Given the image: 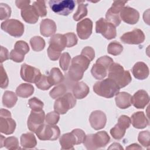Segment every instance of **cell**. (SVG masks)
<instances>
[{"instance_id": "1", "label": "cell", "mask_w": 150, "mask_h": 150, "mask_svg": "<svg viewBox=\"0 0 150 150\" xmlns=\"http://www.w3.org/2000/svg\"><path fill=\"white\" fill-rule=\"evenodd\" d=\"M90 60L80 54L73 58L68 71L69 76L71 80L78 81L81 80L84 72L88 69L90 63Z\"/></svg>"}, {"instance_id": "2", "label": "cell", "mask_w": 150, "mask_h": 150, "mask_svg": "<svg viewBox=\"0 0 150 150\" xmlns=\"http://www.w3.org/2000/svg\"><path fill=\"white\" fill-rule=\"evenodd\" d=\"M108 71V78L113 80L120 88L127 86L132 80L129 71L125 70L119 63L113 62Z\"/></svg>"}, {"instance_id": "3", "label": "cell", "mask_w": 150, "mask_h": 150, "mask_svg": "<svg viewBox=\"0 0 150 150\" xmlns=\"http://www.w3.org/2000/svg\"><path fill=\"white\" fill-rule=\"evenodd\" d=\"M120 88L112 79L107 78L96 82L93 86V91L97 95L110 98L115 96Z\"/></svg>"}, {"instance_id": "4", "label": "cell", "mask_w": 150, "mask_h": 150, "mask_svg": "<svg viewBox=\"0 0 150 150\" xmlns=\"http://www.w3.org/2000/svg\"><path fill=\"white\" fill-rule=\"evenodd\" d=\"M110 137L106 131H99L96 134H88L83 142L86 149H97L105 147L110 142Z\"/></svg>"}, {"instance_id": "5", "label": "cell", "mask_w": 150, "mask_h": 150, "mask_svg": "<svg viewBox=\"0 0 150 150\" xmlns=\"http://www.w3.org/2000/svg\"><path fill=\"white\" fill-rule=\"evenodd\" d=\"M66 47V39L64 35L55 34L49 40L47 48V55L51 60L56 61L61 56V52Z\"/></svg>"}, {"instance_id": "6", "label": "cell", "mask_w": 150, "mask_h": 150, "mask_svg": "<svg viewBox=\"0 0 150 150\" xmlns=\"http://www.w3.org/2000/svg\"><path fill=\"white\" fill-rule=\"evenodd\" d=\"M112 63L113 59L108 56L98 58L91 68L92 76L97 80H103L107 76L108 69Z\"/></svg>"}, {"instance_id": "7", "label": "cell", "mask_w": 150, "mask_h": 150, "mask_svg": "<svg viewBox=\"0 0 150 150\" xmlns=\"http://www.w3.org/2000/svg\"><path fill=\"white\" fill-rule=\"evenodd\" d=\"M49 5L54 13L59 15L67 16L73 11L76 2L74 0H50Z\"/></svg>"}, {"instance_id": "8", "label": "cell", "mask_w": 150, "mask_h": 150, "mask_svg": "<svg viewBox=\"0 0 150 150\" xmlns=\"http://www.w3.org/2000/svg\"><path fill=\"white\" fill-rule=\"evenodd\" d=\"M76 104V98L71 93H67L56 100L54 104V110L59 114H64L69 110L73 108Z\"/></svg>"}, {"instance_id": "9", "label": "cell", "mask_w": 150, "mask_h": 150, "mask_svg": "<svg viewBox=\"0 0 150 150\" xmlns=\"http://www.w3.org/2000/svg\"><path fill=\"white\" fill-rule=\"evenodd\" d=\"M35 134L40 140L54 141L59 137L60 131L57 125L43 124L37 129Z\"/></svg>"}, {"instance_id": "10", "label": "cell", "mask_w": 150, "mask_h": 150, "mask_svg": "<svg viewBox=\"0 0 150 150\" xmlns=\"http://www.w3.org/2000/svg\"><path fill=\"white\" fill-rule=\"evenodd\" d=\"M1 28L2 30L9 35L15 38H19L24 33V25L17 19H7L2 22Z\"/></svg>"}, {"instance_id": "11", "label": "cell", "mask_w": 150, "mask_h": 150, "mask_svg": "<svg viewBox=\"0 0 150 150\" xmlns=\"http://www.w3.org/2000/svg\"><path fill=\"white\" fill-rule=\"evenodd\" d=\"M16 122L11 118V112L4 108L0 111V131L6 135L13 133L16 128Z\"/></svg>"}, {"instance_id": "12", "label": "cell", "mask_w": 150, "mask_h": 150, "mask_svg": "<svg viewBox=\"0 0 150 150\" xmlns=\"http://www.w3.org/2000/svg\"><path fill=\"white\" fill-rule=\"evenodd\" d=\"M96 32L97 33H101L108 40L115 38L117 35L115 26L103 18H101L96 22Z\"/></svg>"}, {"instance_id": "13", "label": "cell", "mask_w": 150, "mask_h": 150, "mask_svg": "<svg viewBox=\"0 0 150 150\" xmlns=\"http://www.w3.org/2000/svg\"><path fill=\"white\" fill-rule=\"evenodd\" d=\"M131 124L130 118L125 115H121L117 124L110 129V134L115 139H121L125 134V131Z\"/></svg>"}, {"instance_id": "14", "label": "cell", "mask_w": 150, "mask_h": 150, "mask_svg": "<svg viewBox=\"0 0 150 150\" xmlns=\"http://www.w3.org/2000/svg\"><path fill=\"white\" fill-rule=\"evenodd\" d=\"M29 52L28 44L23 40L17 41L9 54V59L16 63L22 62L25 58V55Z\"/></svg>"}, {"instance_id": "15", "label": "cell", "mask_w": 150, "mask_h": 150, "mask_svg": "<svg viewBox=\"0 0 150 150\" xmlns=\"http://www.w3.org/2000/svg\"><path fill=\"white\" fill-rule=\"evenodd\" d=\"M20 75L24 81L36 83L41 77L42 74L38 69L24 63L21 66Z\"/></svg>"}, {"instance_id": "16", "label": "cell", "mask_w": 150, "mask_h": 150, "mask_svg": "<svg viewBox=\"0 0 150 150\" xmlns=\"http://www.w3.org/2000/svg\"><path fill=\"white\" fill-rule=\"evenodd\" d=\"M45 120V114L44 111H33L32 110L28 118V128L33 132H36L37 129L44 124Z\"/></svg>"}, {"instance_id": "17", "label": "cell", "mask_w": 150, "mask_h": 150, "mask_svg": "<svg viewBox=\"0 0 150 150\" xmlns=\"http://www.w3.org/2000/svg\"><path fill=\"white\" fill-rule=\"evenodd\" d=\"M145 36L142 30L139 29H135L131 32L124 33L120 40L125 44L139 45L144 42Z\"/></svg>"}, {"instance_id": "18", "label": "cell", "mask_w": 150, "mask_h": 150, "mask_svg": "<svg viewBox=\"0 0 150 150\" xmlns=\"http://www.w3.org/2000/svg\"><path fill=\"white\" fill-rule=\"evenodd\" d=\"M89 122L93 129L99 130L104 128L107 122V117L105 113L102 111L95 110L91 113L89 117Z\"/></svg>"}, {"instance_id": "19", "label": "cell", "mask_w": 150, "mask_h": 150, "mask_svg": "<svg viewBox=\"0 0 150 150\" xmlns=\"http://www.w3.org/2000/svg\"><path fill=\"white\" fill-rule=\"evenodd\" d=\"M92 30L93 22L89 18L84 19L77 24V33L81 39H87L91 36Z\"/></svg>"}, {"instance_id": "20", "label": "cell", "mask_w": 150, "mask_h": 150, "mask_svg": "<svg viewBox=\"0 0 150 150\" xmlns=\"http://www.w3.org/2000/svg\"><path fill=\"white\" fill-rule=\"evenodd\" d=\"M120 16L124 22L134 25L137 23L139 18V13L133 8L129 6H124L120 13Z\"/></svg>"}, {"instance_id": "21", "label": "cell", "mask_w": 150, "mask_h": 150, "mask_svg": "<svg viewBox=\"0 0 150 150\" xmlns=\"http://www.w3.org/2000/svg\"><path fill=\"white\" fill-rule=\"evenodd\" d=\"M149 97L144 90H139L131 97V104L137 108L143 109L149 103Z\"/></svg>"}, {"instance_id": "22", "label": "cell", "mask_w": 150, "mask_h": 150, "mask_svg": "<svg viewBox=\"0 0 150 150\" xmlns=\"http://www.w3.org/2000/svg\"><path fill=\"white\" fill-rule=\"evenodd\" d=\"M57 26L54 21L50 19L42 20L40 24V34L45 37H49L56 33Z\"/></svg>"}, {"instance_id": "23", "label": "cell", "mask_w": 150, "mask_h": 150, "mask_svg": "<svg viewBox=\"0 0 150 150\" xmlns=\"http://www.w3.org/2000/svg\"><path fill=\"white\" fill-rule=\"evenodd\" d=\"M132 73L134 77L138 80H144L149 76V68L142 62H137L132 68Z\"/></svg>"}, {"instance_id": "24", "label": "cell", "mask_w": 150, "mask_h": 150, "mask_svg": "<svg viewBox=\"0 0 150 150\" xmlns=\"http://www.w3.org/2000/svg\"><path fill=\"white\" fill-rule=\"evenodd\" d=\"M132 126L137 129H142L149 125V120L142 111L134 113L130 118Z\"/></svg>"}, {"instance_id": "25", "label": "cell", "mask_w": 150, "mask_h": 150, "mask_svg": "<svg viewBox=\"0 0 150 150\" xmlns=\"http://www.w3.org/2000/svg\"><path fill=\"white\" fill-rule=\"evenodd\" d=\"M21 14L24 21L29 24H35L39 19V16L32 5L21 9Z\"/></svg>"}, {"instance_id": "26", "label": "cell", "mask_w": 150, "mask_h": 150, "mask_svg": "<svg viewBox=\"0 0 150 150\" xmlns=\"http://www.w3.org/2000/svg\"><path fill=\"white\" fill-rule=\"evenodd\" d=\"M62 149H74V145H77V141L72 132L64 134L59 140Z\"/></svg>"}, {"instance_id": "27", "label": "cell", "mask_w": 150, "mask_h": 150, "mask_svg": "<svg viewBox=\"0 0 150 150\" xmlns=\"http://www.w3.org/2000/svg\"><path fill=\"white\" fill-rule=\"evenodd\" d=\"M132 96L128 93L122 91L116 94L115 100L117 106L121 109H126L131 105Z\"/></svg>"}, {"instance_id": "28", "label": "cell", "mask_w": 150, "mask_h": 150, "mask_svg": "<svg viewBox=\"0 0 150 150\" xmlns=\"http://www.w3.org/2000/svg\"><path fill=\"white\" fill-rule=\"evenodd\" d=\"M73 94L77 99H83L86 97L90 91L88 86L84 82L76 83L73 87Z\"/></svg>"}, {"instance_id": "29", "label": "cell", "mask_w": 150, "mask_h": 150, "mask_svg": "<svg viewBox=\"0 0 150 150\" xmlns=\"http://www.w3.org/2000/svg\"><path fill=\"white\" fill-rule=\"evenodd\" d=\"M20 141L21 145L25 149L33 148L37 145L36 137L32 132H28L22 134Z\"/></svg>"}, {"instance_id": "30", "label": "cell", "mask_w": 150, "mask_h": 150, "mask_svg": "<svg viewBox=\"0 0 150 150\" xmlns=\"http://www.w3.org/2000/svg\"><path fill=\"white\" fill-rule=\"evenodd\" d=\"M34 92V87L28 83H22L16 89V94L22 98H28L32 96Z\"/></svg>"}, {"instance_id": "31", "label": "cell", "mask_w": 150, "mask_h": 150, "mask_svg": "<svg viewBox=\"0 0 150 150\" xmlns=\"http://www.w3.org/2000/svg\"><path fill=\"white\" fill-rule=\"evenodd\" d=\"M18 97L15 93L11 91H5L2 96L3 105L7 108H12L16 104Z\"/></svg>"}, {"instance_id": "32", "label": "cell", "mask_w": 150, "mask_h": 150, "mask_svg": "<svg viewBox=\"0 0 150 150\" xmlns=\"http://www.w3.org/2000/svg\"><path fill=\"white\" fill-rule=\"evenodd\" d=\"M49 77L53 85L61 83L64 81V77L61 71L57 67L52 68L49 73Z\"/></svg>"}, {"instance_id": "33", "label": "cell", "mask_w": 150, "mask_h": 150, "mask_svg": "<svg viewBox=\"0 0 150 150\" xmlns=\"http://www.w3.org/2000/svg\"><path fill=\"white\" fill-rule=\"evenodd\" d=\"M30 45L33 50L35 52H40L45 48V41L40 36H35L30 39Z\"/></svg>"}, {"instance_id": "34", "label": "cell", "mask_w": 150, "mask_h": 150, "mask_svg": "<svg viewBox=\"0 0 150 150\" xmlns=\"http://www.w3.org/2000/svg\"><path fill=\"white\" fill-rule=\"evenodd\" d=\"M77 2L79 3V5L77 11L73 16V19L75 21H79L80 19H83V18L87 16L88 13L87 8L88 5L87 4H84L83 1H77Z\"/></svg>"}, {"instance_id": "35", "label": "cell", "mask_w": 150, "mask_h": 150, "mask_svg": "<svg viewBox=\"0 0 150 150\" xmlns=\"http://www.w3.org/2000/svg\"><path fill=\"white\" fill-rule=\"evenodd\" d=\"M36 87L42 90H47L53 86L49 76L42 74L40 79L35 83Z\"/></svg>"}, {"instance_id": "36", "label": "cell", "mask_w": 150, "mask_h": 150, "mask_svg": "<svg viewBox=\"0 0 150 150\" xmlns=\"http://www.w3.org/2000/svg\"><path fill=\"white\" fill-rule=\"evenodd\" d=\"M66 91V86L64 84H60L52 89L49 93V95L52 98L56 99L65 94Z\"/></svg>"}, {"instance_id": "37", "label": "cell", "mask_w": 150, "mask_h": 150, "mask_svg": "<svg viewBox=\"0 0 150 150\" xmlns=\"http://www.w3.org/2000/svg\"><path fill=\"white\" fill-rule=\"evenodd\" d=\"M123 50V46L119 42L114 41L110 43L107 47V52L113 56L120 54Z\"/></svg>"}, {"instance_id": "38", "label": "cell", "mask_w": 150, "mask_h": 150, "mask_svg": "<svg viewBox=\"0 0 150 150\" xmlns=\"http://www.w3.org/2000/svg\"><path fill=\"white\" fill-rule=\"evenodd\" d=\"M32 6L36 10L38 15L40 17H45L47 15V9L45 1H36L33 2Z\"/></svg>"}, {"instance_id": "39", "label": "cell", "mask_w": 150, "mask_h": 150, "mask_svg": "<svg viewBox=\"0 0 150 150\" xmlns=\"http://www.w3.org/2000/svg\"><path fill=\"white\" fill-rule=\"evenodd\" d=\"M4 146L8 149H18L19 147L18 139L15 137H9L5 138Z\"/></svg>"}, {"instance_id": "40", "label": "cell", "mask_w": 150, "mask_h": 150, "mask_svg": "<svg viewBox=\"0 0 150 150\" xmlns=\"http://www.w3.org/2000/svg\"><path fill=\"white\" fill-rule=\"evenodd\" d=\"M127 2V1H115L113 2L111 8H109L107 11L114 15H120L121 9L124 7L125 4Z\"/></svg>"}, {"instance_id": "41", "label": "cell", "mask_w": 150, "mask_h": 150, "mask_svg": "<svg viewBox=\"0 0 150 150\" xmlns=\"http://www.w3.org/2000/svg\"><path fill=\"white\" fill-rule=\"evenodd\" d=\"M71 61V57L69 53H63L60 57L59 64L60 67L63 71L67 70Z\"/></svg>"}, {"instance_id": "42", "label": "cell", "mask_w": 150, "mask_h": 150, "mask_svg": "<svg viewBox=\"0 0 150 150\" xmlns=\"http://www.w3.org/2000/svg\"><path fill=\"white\" fill-rule=\"evenodd\" d=\"M150 133L148 131H141L138 137V141L141 145L148 148L149 146Z\"/></svg>"}, {"instance_id": "43", "label": "cell", "mask_w": 150, "mask_h": 150, "mask_svg": "<svg viewBox=\"0 0 150 150\" xmlns=\"http://www.w3.org/2000/svg\"><path fill=\"white\" fill-rule=\"evenodd\" d=\"M28 104L31 110L33 111H41L44 105L43 103L36 97H33L29 99Z\"/></svg>"}, {"instance_id": "44", "label": "cell", "mask_w": 150, "mask_h": 150, "mask_svg": "<svg viewBox=\"0 0 150 150\" xmlns=\"http://www.w3.org/2000/svg\"><path fill=\"white\" fill-rule=\"evenodd\" d=\"M11 8L6 4H0V19H7L11 15Z\"/></svg>"}, {"instance_id": "45", "label": "cell", "mask_w": 150, "mask_h": 150, "mask_svg": "<svg viewBox=\"0 0 150 150\" xmlns=\"http://www.w3.org/2000/svg\"><path fill=\"white\" fill-rule=\"evenodd\" d=\"M60 115L56 111H52L46 114L45 121L47 124L56 125L59 121Z\"/></svg>"}, {"instance_id": "46", "label": "cell", "mask_w": 150, "mask_h": 150, "mask_svg": "<svg viewBox=\"0 0 150 150\" xmlns=\"http://www.w3.org/2000/svg\"><path fill=\"white\" fill-rule=\"evenodd\" d=\"M64 35L66 39L67 47H71L77 45L78 39L76 35L74 33L69 32V33L64 34Z\"/></svg>"}, {"instance_id": "47", "label": "cell", "mask_w": 150, "mask_h": 150, "mask_svg": "<svg viewBox=\"0 0 150 150\" xmlns=\"http://www.w3.org/2000/svg\"><path fill=\"white\" fill-rule=\"evenodd\" d=\"M73 134L74 135L76 141H77V145L82 144L84 142V139L86 138V134L84 131H83L82 129H79V128H76L74 129L71 131Z\"/></svg>"}, {"instance_id": "48", "label": "cell", "mask_w": 150, "mask_h": 150, "mask_svg": "<svg viewBox=\"0 0 150 150\" xmlns=\"http://www.w3.org/2000/svg\"><path fill=\"white\" fill-rule=\"evenodd\" d=\"M1 88H6L9 83V80L7 74L3 67V65H1Z\"/></svg>"}, {"instance_id": "49", "label": "cell", "mask_w": 150, "mask_h": 150, "mask_svg": "<svg viewBox=\"0 0 150 150\" xmlns=\"http://www.w3.org/2000/svg\"><path fill=\"white\" fill-rule=\"evenodd\" d=\"M81 54L84 56L85 57L88 58L90 62H91L95 57V52L91 47L86 46L81 50Z\"/></svg>"}, {"instance_id": "50", "label": "cell", "mask_w": 150, "mask_h": 150, "mask_svg": "<svg viewBox=\"0 0 150 150\" xmlns=\"http://www.w3.org/2000/svg\"><path fill=\"white\" fill-rule=\"evenodd\" d=\"M9 54L8 50L4 47V46H1V52H0V59L1 63H3L4 61L9 59Z\"/></svg>"}, {"instance_id": "51", "label": "cell", "mask_w": 150, "mask_h": 150, "mask_svg": "<svg viewBox=\"0 0 150 150\" xmlns=\"http://www.w3.org/2000/svg\"><path fill=\"white\" fill-rule=\"evenodd\" d=\"M30 1L28 0H17L15 1V4L16 6L19 9H23L29 5Z\"/></svg>"}, {"instance_id": "52", "label": "cell", "mask_w": 150, "mask_h": 150, "mask_svg": "<svg viewBox=\"0 0 150 150\" xmlns=\"http://www.w3.org/2000/svg\"><path fill=\"white\" fill-rule=\"evenodd\" d=\"M123 149V148L121 146V145L119 143H113L112 144H111L110 145V146L108 148V149Z\"/></svg>"}, {"instance_id": "53", "label": "cell", "mask_w": 150, "mask_h": 150, "mask_svg": "<svg viewBox=\"0 0 150 150\" xmlns=\"http://www.w3.org/2000/svg\"><path fill=\"white\" fill-rule=\"evenodd\" d=\"M126 149H142V148L139 146L138 144H133L130 145L129 146L127 147Z\"/></svg>"}, {"instance_id": "54", "label": "cell", "mask_w": 150, "mask_h": 150, "mask_svg": "<svg viewBox=\"0 0 150 150\" xmlns=\"http://www.w3.org/2000/svg\"><path fill=\"white\" fill-rule=\"evenodd\" d=\"M0 136H1V139H0L1 140V146H0V148H2L4 146V139H5V138L2 135H1Z\"/></svg>"}]
</instances>
